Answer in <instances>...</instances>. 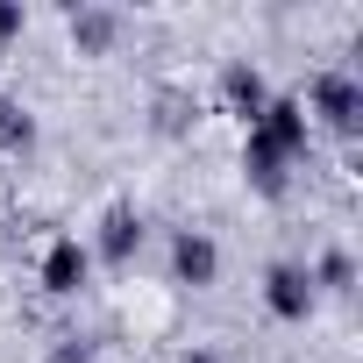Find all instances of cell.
Wrapping results in <instances>:
<instances>
[{
  "label": "cell",
  "mask_w": 363,
  "mask_h": 363,
  "mask_svg": "<svg viewBox=\"0 0 363 363\" xmlns=\"http://www.w3.org/2000/svg\"><path fill=\"white\" fill-rule=\"evenodd\" d=\"M313 285H328V292H349V257H342V250H335V257H320Z\"/></svg>",
  "instance_id": "52a82bcc"
},
{
  "label": "cell",
  "mask_w": 363,
  "mask_h": 363,
  "mask_svg": "<svg viewBox=\"0 0 363 363\" xmlns=\"http://www.w3.org/2000/svg\"><path fill=\"white\" fill-rule=\"evenodd\" d=\"M86 264H93L86 242H79V235H57V242L43 250V285H50V292H79V285H86Z\"/></svg>",
  "instance_id": "7a4b0ae2"
},
{
  "label": "cell",
  "mask_w": 363,
  "mask_h": 363,
  "mask_svg": "<svg viewBox=\"0 0 363 363\" xmlns=\"http://www.w3.org/2000/svg\"><path fill=\"white\" fill-rule=\"evenodd\" d=\"M313 107H320L335 128H356V114H363V93H356L349 79H320V86H313Z\"/></svg>",
  "instance_id": "277c9868"
},
{
  "label": "cell",
  "mask_w": 363,
  "mask_h": 363,
  "mask_svg": "<svg viewBox=\"0 0 363 363\" xmlns=\"http://www.w3.org/2000/svg\"><path fill=\"white\" fill-rule=\"evenodd\" d=\"M171 271L186 278V285H214V271H221V250H214L200 228H186V235L171 242Z\"/></svg>",
  "instance_id": "3957f363"
},
{
  "label": "cell",
  "mask_w": 363,
  "mask_h": 363,
  "mask_svg": "<svg viewBox=\"0 0 363 363\" xmlns=\"http://www.w3.org/2000/svg\"><path fill=\"white\" fill-rule=\"evenodd\" d=\"M143 242V221L135 214H107V235H100V257L107 264H128V250Z\"/></svg>",
  "instance_id": "5b68a950"
},
{
  "label": "cell",
  "mask_w": 363,
  "mask_h": 363,
  "mask_svg": "<svg viewBox=\"0 0 363 363\" xmlns=\"http://www.w3.org/2000/svg\"><path fill=\"white\" fill-rule=\"evenodd\" d=\"M50 363H93V356H86L79 342H57V349H50Z\"/></svg>",
  "instance_id": "ba28073f"
},
{
  "label": "cell",
  "mask_w": 363,
  "mask_h": 363,
  "mask_svg": "<svg viewBox=\"0 0 363 363\" xmlns=\"http://www.w3.org/2000/svg\"><path fill=\"white\" fill-rule=\"evenodd\" d=\"M228 100H235V114H242V121H257V114L271 107V100H264V79H257V72H242V65L228 72Z\"/></svg>",
  "instance_id": "8992f818"
},
{
  "label": "cell",
  "mask_w": 363,
  "mask_h": 363,
  "mask_svg": "<svg viewBox=\"0 0 363 363\" xmlns=\"http://www.w3.org/2000/svg\"><path fill=\"white\" fill-rule=\"evenodd\" d=\"M0 114H8V107H0Z\"/></svg>",
  "instance_id": "30bf717a"
},
{
  "label": "cell",
  "mask_w": 363,
  "mask_h": 363,
  "mask_svg": "<svg viewBox=\"0 0 363 363\" xmlns=\"http://www.w3.org/2000/svg\"><path fill=\"white\" fill-rule=\"evenodd\" d=\"M186 363H221V356H207V349H193V356H186Z\"/></svg>",
  "instance_id": "9c48e42d"
},
{
  "label": "cell",
  "mask_w": 363,
  "mask_h": 363,
  "mask_svg": "<svg viewBox=\"0 0 363 363\" xmlns=\"http://www.w3.org/2000/svg\"><path fill=\"white\" fill-rule=\"evenodd\" d=\"M264 306L278 320H306L313 313V271L306 264H271L264 271Z\"/></svg>",
  "instance_id": "6da1fadb"
}]
</instances>
